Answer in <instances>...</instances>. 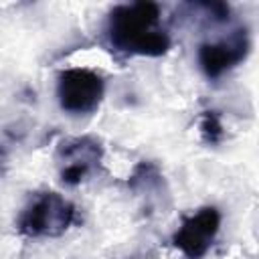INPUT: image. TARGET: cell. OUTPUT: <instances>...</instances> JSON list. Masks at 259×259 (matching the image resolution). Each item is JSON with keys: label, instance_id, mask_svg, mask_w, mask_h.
Returning a JSON list of instances; mask_svg holds the SVG:
<instances>
[{"label": "cell", "instance_id": "2", "mask_svg": "<svg viewBox=\"0 0 259 259\" xmlns=\"http://www.w3.org/2000/svg\"><path fill=\"white\" fill-rule=\"evenodd\" d=\"M75 221V206L59 192H42L20 212L18 231L26 237L63 235Z\"/></svg>", "mask_w": 259, "mask_h": 259}, {"label": "cell", "instance_id": "5", "mask_svg": "<svg viewBox=\"0 0 259 259\" xmlns=\"http://www.w3.org/2000/svg\"><path fill=\"white\" fill-rule=\"evenodd\" d=\"M249 49H251L249 32L245 28H239L221 40L200 45L198 65L208 79H217L229 69H233L235 65H239L247 57Z\"/></svg>", "mask_w": 259, "mask_h": 259}, {"label": "cell", "instance_id": "6", "mask_svg": "<svg viewBox=\"0 0 259 259\" xmlns=\"http://www.w3.org/2000/svg\"><path fill=\"white\" fill-rule=\"evenodd\" d=\"M101 154H103V148L95 138L83 136V138L65 140L59 146V160L63 164L61 168L63 182L69 186L79 184L87 176L91 166L101 160Z\"/></svg>", "mask_w": 259, "mask_h": 259}, {"label": "cell", "instance_id": "7", "mask_svg": "<svg viewBox=\"0 0 259 259\" xmlns=\"http://www.w3.org/2000/svg\"><path fill=\"white\" fill-rule=\"evenodd\" d=\"M198 130H200V138L204 144H219L225 136L223 123L217 111H204L198 119Z\"/></svg>", "mask_w": 259, "mask_h": 259}, {"label": "cell", "instance_id": "3", "mask_svg": "<svg viewBox=\"0 0 259 259\" xmlns=\"http://www.w3.org/2000/svg\"><path fill=\"white\" fill-rule=\"evenodd\" d=\"M105 93V83L99 73L85 67H71L59 75L57 97L63 111L83 115L99 107Z\"/></svg>", "mask_w": 259, "mask_h": 259}, {"label": "cell", "instance_id": "1", "mask_svg": "<svg viewBox=\"0 0 259 259\" xmlns=\"http://www.w3.org/2000/svg\"><path fill=\"white\" fill-rule=\"evenodd\" d=\"M158 24L160 8L154 2L115 6L109 14V42L127 55L160 57L170 49V36Z\"/></svg>", "mask_w": 259, "mask_h": 259}, {"label": "cell", "instance_id": "8", "mask_svg": "<svg viewBox=\"0 0 259 259\" xmlns=\"http://www.w3.org/2000/svg\"><path fill=\"white\" fill-rule=\"evenodd\" d=\"M2 158H4V152H2V150H0V160H2Z\"/></svg>", "mask_w": 259, "mask_h": 259}, {"label": "cell", "instance_id": "4", "mask_svg": "<svg viewBox=\"0 0 259 259\" xmlns=\"http://www.w3.org/2000/svg\"><path fill=\"white\" fill-rule=\"evenodd\" d=\"M219 229L221 212L214 206H204L182 221L172 237V243L186 259H200L212 247Z\"/></svg>", "mask_w": 259, "mask_h": 259}]
</instances>
